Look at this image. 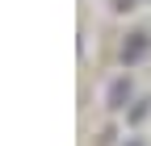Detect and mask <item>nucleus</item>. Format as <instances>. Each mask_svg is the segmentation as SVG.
Segmentation results:
<instances>
[{
  "label": "nucleus",
  "instance_id": "nucleus-1",
  "mask_svg": "<svg viewBox=\"0 0 151 146\" xmlns=\"http://www.w3.org/2000/svg\"><path fill=\"white\" fill-rule=\"evenodd\" d=\"M147 54V33H130V42L122 46V63H139Z\"/></svg>",
  "mask_w": 151,
  "mask_h": 146
},
{
  "label": "nucleus",
  "instance_id": "nucleus-2",
  "mask_svg": "<svg viewBox=\"0 0 151 146\" xmlns=\"http://www.w3.org/2000/svg\"><path fill=\"white\" fill-rule=\"evenodd\" d=\"M126 96H130V79H113L109 84V108H126Z\"/></svg>",
  "mask_w": 151,
  "mask_h": 146
},
{
  "label": "nucleus",
  "instance_id": "nucleus-3",
  "mask_svg": "<svg viewBox=\"0 0 151 146\" xmlns=\"http://www.w3.org/2000/svg\"><path fill=\"white\" fill-rule=\"evenodd\" d=\"M126 146H143V142H139V138H130V142H126Z\"/></svg>",
  "mask_w": 151,
  "mask_h": 146
}]
</instances>
